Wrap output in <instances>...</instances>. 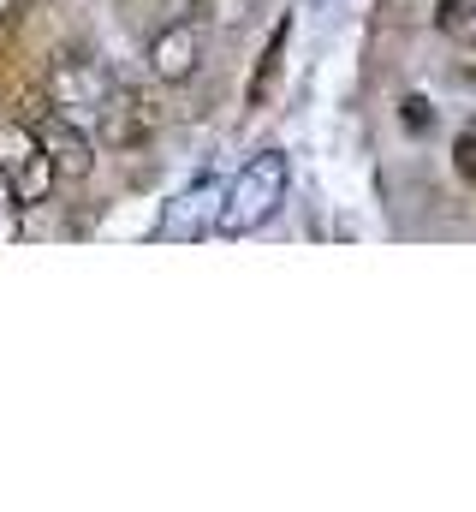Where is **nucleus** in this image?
Returning <instances> with one entry per match:
<instances>
[{"label":"nucleus","mask_w":476,"mask_h":512,"mask_svg":"<svg viewBox=\"0 0 476 512\" xmlns=\"http://www.w3.org/2000/svg\"><path fill=\"white\" fill-rule=\"evenodd\" d=\"M0 167H6V179L18 185V197H24V209H42L66 179H60V161L48 155V143H42V131L36 120L24 114V120H0Z\"/></svg>","instance_id":"4"},{"label":"nucleus","mask_w":476,"mask_h":512,"mask_svg":"<svg viewBox=\"0 0 476 512\" xmlns=\"http://www.w3.org/2000/svg\"><path fill=\"white\" fill-rule=\"evenodd\" d=\"M30 120H36V131H42L48 155L60 161V179H66V185H78V179L90 173V161H96V131H84L78 120H66L60 108H48V96L30 108Z\"/></svg>","instance_id":"5"},{"label":"nucleus","mask_w":476,"mask_h":512,"mask_svg":"<svg viewBox=\"0 0 476 512\" xmlns=\"http://www.w3.org/2000/svg\"><path fill=\"white\" fill-rule=\"evenodd\" d=\"M453 167H459L465 179H476V131H465V137L453 143Z\"/></svg>","instance_id":"7"},{"label":"nucleus","mask_w":476,"mask_h":512,"mask_svg":"<svg viewBox=\"0 0 476 512\" xmlns=\"http://www.w3.org/2000/svg\"><path fill=\"white\" fill-rule=\"evenodd\" d=\"M119 84L114 72H108V60H96V54H84V48H66V54H54V66H48V84H42V96H48V108H60L66 120H78L84 131L108 126V114L119 108Z\"/></svg>","instance_id":"1"},{"label":"nucleus","mask_w":476,"mask_h":512,"mask_svg":"<svg viewBox=\"0 0 476 512\" xmlns=\"http://www.w3.org/2000/svg\"><path fill=\"white\" fill-rule=\"evenodd\" d=\"M286 185H292V161H286V149H256V155L233 173L215 227H221L227 239H244V233L268 227V221L280 215V203H286Z\"/></svg>","instance_id":"2"},{"label":"nucleus","mask_w":476,"mask_h":512,"mask_svg":"<svg viewBox=\"0 0 476 512\" xmlns=\"http://www.w3.org/2000/svg\"><path fill=\"white\" fill-rule=\"evenodd\" d=\"M18 215H24V197H18V185L6 179V167H0V239L18 227Z\"/></svg>","instance_id":"6"},{"label":"nucleus","mask_w":476,"mask_h":512,"mask_svg":"<svg viewBox=\"0 0 476 512\" xmlns=\"http://www.w3.org/2000/svg\"><path fill=\"white\" fill-rule=\"evenodd\" d=\"M203 60H209V12H203V6H179L167 24L149 30L143 66H149L155 84L179 90V84H191V78L203 72Z\"/></svg>","instance_id":"3"}]
</instances>
